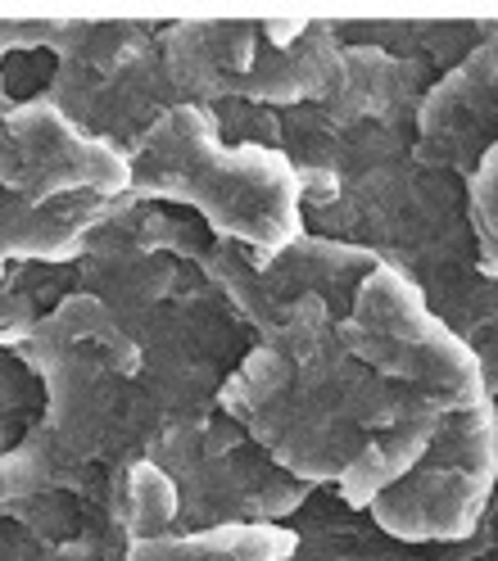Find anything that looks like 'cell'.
<instances>
[{
	"label": "cell",
	"mask_w": 498,
	"mask_h": 561,
	"mask_svg": "<svg viewBox=\"0 0 498 561\" xmlns=\"http://www.w3.org/2000/svg\"><path fill=\"white\" fill-rule=\"evenodd\" d=\"M218 408L308 489L367 507L431 444L440 412L349 354L327 304L299 299L227 376Z\"/></svg>",
	"instance_id": "obj_1"
},
{
	"label": "cell",
	"mask_w": 498,
	"mask_h": 561,
	"mask_svg": "<svg viewBox=\"0 0 498 561\" xmlns=\"http://www.w3.org/2000/svg\"><path fill=\"white\" fill-rule=\"evenodd\" d=\"M304 231L367 250L381 267L421 290L431 312L472 340L494 312V280L480 272L467 218V182L412 154L376 163L340 186L327 208L304 214Z\"/></svg>",
	"instance_id": "obj_2"
},
{
	"label": "cell",
	"mask_w": 498,
	"mask_h": 561,
	"mask_svg": "<svg viewBox=\"0 0 498 561\" xmlns=\"http://www.w3.org/2000/svg\"><path fill=\"white\" fill-rule=\"evenodd\" d=\"M146 204H182L213 240L276 254L304 236L299 178L272 146H227L208 104H172L132 150V191Z\"/></svg>",
	"instance_id": "obj_3"
},
{
	"label": "cell",
	"mask_w": 498,
	"mask_h": 561,
	"mask_svg": "<svg viewBox=\"0 0 498 561\" xmlns=\"http://www.w3.org/2000/svg\"><path fill=\"white\" fill-rule=\"evenodd\" d=\"M0 348H10L42 380L37 431L68 462L114 476L118 467L146 458L155 435L163 431V416L136 376H123L87 348L46 335L37 322L5 335Z\"/></svg>",
	"instance_id": "obj_4"
},
{
	"label": "cell",
	"mask_w": 498,
	"mask_h": 561,
	"mask_svg": "<svg viewBox=\"0 0 498 561\" xmlns=\"http://www.w3.org/2000/svg\"><path fill=\"white\" fill-rule=\"evenodd\" d=\"M146 458L177 489V530L286 525L313 494L308 484L281 471L223 408L163 426Z\"/></svg>",
	"instance_id": "obj_5"
},
{
	"label": "cell",
	"mask_w": 498,
	"mask_h": 561,
	"mask_svg": "<svg viewBox=\"0 0 498 561\" xmlns=\"http://www.w3.org/2000/svg\"><path fill=\"white\" fill-rule=\"evenodd\" d=\"M349 354L376 376L404 385L435 412H467L489 403L480 358L457 331H449L412 280L376 267L340 322Z\"/></svg>",
	"instance_id": "obj_6"
},
{
	"label": "cell",
	"mask_w": 498,
	"mask_h": 561,
	"mask_svg": "<svg viewBox=\"0 0 498 561\" xmlns=\"http://www.w3.org/2000/svg\"><path fill=\"white\" fill-rule=\"evenodd\" d=\"M498 489V416L494 399L467 412H440L421 458L363 507L376 530L399 543H462Z\"/></svg>",
	"instance_id": "obj_7"
},
{
	"label": "cell",
	"mask_w": 498,
	"mask_h": 561,
	"mask_svg": "<svg viewBox=\"0 0 498 561\" xmlns=\"http://www.w3.org/2000/svg\"><path fill=\"white\" fill-rule=\"evenodd\" d=\"M123 327L140 348L136 385L159 408L163 426L195 421L218 408L227 376L254 348V331L218 299L200 272H182L177 290L159 308Z\"/></svg>",
	"instance_id": "obj_8"
},
{
	"label": "cell",
	"mask_w": 498,
	"mask_h": 561,
	"mask_svg": "<svg viewBox=\"0 0 498 561\" xmlns=\"http://www.w3.org/2000/svg\"><path fill=\"white\" fill-rule=\"evenodd\" d=\"M0 191L32 204L68 195L123 199L132 191V159L68 123L46 95L10 100L0 82Z\"/></svg>",
	"instance_id": "obj_9"
},
{
	"label": "cell",
	"mask_w": 498,
	"mask_h": 561,
	"mask_svg": "<svg viewBox=\"0 0 498 561\" xmlns=\"http://www.w3.org/2000/svg\"><path fill=\"white\" fill-rule=\"evenodd\" d=\"M46 100L68 123H78L87 136L114 146L127 159L172 104H182L172 91V82H168V73H163L159 32L150 42L132 46L127 55H118L114 64H104V68L55 64Z\"/></svg>",
	"instance_id": "obj_10"
},
{
	"label": "cell",
	"mask_w": 498,
	"mask_h": 561,
	"mask_svg": "<svg viewBox=\"0 0 498 561\" xmlns=\"http://www.w3.org/2000/svg\"><path fill=\"white\" fill-rule=\"evenodd\" d=\"M498 146V19H485L480 42L431 82L417 104L412 159L467 182Z\"/></svg>",
	"instance_id": "obj_11"
},
{
	"label": "cell",
	"mask_w": 498,
	"mask_h": 561,
	"mask_svg": "<svg viewBox=\"0 0 498 561\" xmlns=\"http://www.w3.org/2000/svg\"><path fill=\"white\" fill-rule=\"evenodd\" d=\"M435 78L440 73L421 59H404L376 46H340L336 82L317 104L336 127H381L412 136L417 104Z\"/></svg>",
	"instance_id": "obj_12"
},
{
	"label": "cell",
	"mask_w": 498,
	"mask_h": 561,
	"mask_svg": "<svg viewBox=\"0 0 498 561\" xmlns=\"http://www.w3.org/2000/svg\"><path fill=\"white\" fill-rule=\"evenodd\" d=\"M340 37L336 23L304 19V23H263L249 73L231 87V100L259 104V110H295L317 104L340 68Z\"/></svg>",
	"instance_id": "obj_13"
},
{
	"label": "cell",
	"mask_w": 498,
	"mask_h": 561,
	"mask_svg": "<svg viewBox=\"0 0 498 561\" xmlns=\"http://www.w3.org/2000/svg\"><path fill=\"white\" fill-rule=\"evenodd\" d=\"M73 276H78L82 295L100 299L118 322H132V318H140V312L159 308L177 290L182 263L146 250V244L136 240V231L127 227L123 199H118L114 214L91 231L82 259L73 263Z\"/></svg>",
	"instance_id": "obj_14"
},
{
	"label": "cell",
	"mask_w": 498,
	"mask_h": 561,
	"mask_svg": "<svg viewBox=\"0 0 498 561\" xmlns=\"http://www.w3.org/2000/svg\"><path fill=\"white\" fill-rule=\"evenodd\" d=\"M263 23L249 19H191L159 27V59L182 104H223L249 73Z\"/></svg>",
	"instance_id": "obj_15"
},
{
	"label": "cell",
	"mask_w": 498,
	"mask_h": 561,
	"mask_svg": "<svg viewBox=\"0 0 498 561\" xmlns=\"http://www.w3.org/2000/svg\"><path fill=\"white\" fill-rule=\"evenodd\" d=\"M376 267L381 263L367 250H353V244L304 231L286 250H276L268 259L259 254V290H263L268 308L276 312V322H281V312L295 308L299 299L327 304L331 318L344 322L353 299H359V290L367 286V276Z\"/></svg>",
	"instance_id": "obj_16"
},
{
	"label": "cell",
	"mask_w": 498,
	"mask_h": 561,
	"mask_svg": "<svg viewBox=\"0 0 498 561\" xmlns=\"http://www.w3.org/2000/svg\"><path fill=\"white\" fill-rule=\"evenodd\" d=\"M118 199L68 195L50 204H32L23 195L0 191V276L10 263L23 267H73L87 250L91 231L114 214Z\"/></svg>",
	"instance_id": "obj_17"
},
{
	"label": "cell",
	"mask_w": 498,
	"mask_h": 561,
	"mask_svg": "<svg viewBox=\"0 0 498 561\" xmlns=\"http://www.w3.org/2000/svg\"><path fill=\"white\" fill-rule=\"evenodd\" d=\"M291 548V525H213L127 543V561H286Z\"/></svg>",
	"instance_id": "obj_18"
},
{
	"label": "cell",
	"mask_w": 498,
	"mask_h": 561,
	"mask_svg": "<svg viewBox=\"0 0 498 561\" xmlns=\"http://www.w3.org/2000/svg\"><path fill=\"white\" fill-rule=\"evenodd\" d=\"M104 512H110V520L123 530L127 543L177 535V489L150 458H136L110 476Z\"/></svg>",
	"instance_id": "obj_19"
},
{
	"label": "cell",
	"mask_w": 498,
	"mask_h": 561,
	"mask_svg": "<svg viewBox=\"0 0 498 561\" xmlns=\"http://www.w3.org/2000/svg\"><path fill=\"white\" fill-rule=\"evenodd\" d=\"M467 218L476 236V259L489 280H498V146L467 178Z\"/></svg>",
	"instance_id": "obj_20"
},
{
	"label": "cell",
	"mask_w": 498,
	"mask_h": 561,
	"mask_svg": "<svg viewBox=\"0 0 498 561\" xmlns=\"http://www.w3.org/2000/svg\"><path fill=\"white\" fill-rule=\"evenodd\" d=\"M32 376L10 348H0V458L27 435L23 426V412L27 408H42V394H32ZM0 516H14L10 503H0Z\"/></svg>",
	"instance_id": "obj_21"
},
{
	"label": "cell",
	"mask_w": 498,
	"mask_h": 561,
	"mask_svg": "<svg viewBox=\"0 0 498 561\" xmlns=\"http://www.w3.org/2000/svg\"><path fill=\"white\" fill-rule=\"evenodd\" d=\"M0 561H55V548L23 530L14 516H0Z\"/></svg>",
	"instance_id": "obj_22"
},
{
	"label": "cell",
	"mask_w": 498,
	"mask_h": 561,
	"mask_svg": "<svg viewBox=\"0 0 498 561\" xmlns=\"http://www.w3.org/2000/svg\"><path fill=\"white\" fill-rule=\"evenodd\" d=\"M467 344H472V354L480 358L489 399H498V280H494V312H489V322H485Z\"/></svg>",
	"instance_id": "obj_23"
},
{
	"label": "cell",
	"mask_w": 498,
	"mask_h": 561,
	"mask_svg": "<svg viewBox=\"0 0 498 561\" xmlns=\"http://www.w3.org/2000/svg\"><path fill=\"white\" fill-rule=\"evenodd\" d=\"M494 416H498V399H494Z\"/></svg>",
	"instance_id": "obj_24"
}]
</instances>
